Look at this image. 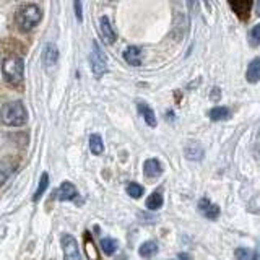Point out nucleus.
I'll return each mask as SVG.
<instances>
[{"label":"nucleus","instance_id":"nucleus-8","mask_svg":"<svg viewBox=\"0 0 260 260\" xmlns=\"http://www.w3.org/2000/svg\"><path fill=\"white\" fill-rule=\"evenodd\" d=\"M57 60H59V50L57 47H55L54 44H46V47H44V52H43V62L44 65L47 69L50 67H54L55 64H57Z\"/></svg>","mask_w":260,"mask_h":260},{"label":"nucleus","instance_id":"nucleus-16","mask_svg":"<svg viewBox=\"0 0 260 260\" xmlns=\"http://www.w3.org/2000/svg\"><path fill=\"white\" fill-rule=\"evenodd\" d=\"M237 260H260V247L257 251H249L246 247H239L234 252Z\"/></svg>","mask_w":260,"mask_h":260},{"label":"nucleus","instance_id":"nucleus-12","mask_svg":"<svg viewBox=\"0 0 260 260\" xmlns=\"http://www.w3.org/2000/svg\"><path fill=\"white\" fill-rule=\"evenodd\" d=\"M99 24H101V33H103L104 39L108 41V43H114V41H116V31L111 26L109 18L108 17H101Z\"/></svg>","mask_w":260,"mask_h":260},{"label":"nucleus","instance_id":"nucleus-10","mask_svg":"<svg viewBox=\"0 0 260 260\" xmlns=\"http://www.w3.org/2000/svg\"><path fill=\"white\" fill-rule=\"evenodd\" d=\"M83 244H85V252H86V257L90 260H99V254H98V249L95 246V241L93 237H91V234L86 231L85 236H83Z\"/></svg>","mask_w":260,"mask_h":260},{"label":"nucleus","instance_id":"nucleus-14","mask_svg":"<svg viewBox=\"0 0 260 260\" xmlns=\"http://www.w3.org/2000/svg\"><path fill=\"white\" fill-rule=\"evenodd\" d=\"M186 156L189 158V160L192 161H197V160H202L203 158V148L198 143H195V142H190L187 146H186Z\"/></svg>","mask_w":260,"mask_h":260},{"label":"nucleus","instance_id":"nucleus-2","mask_svg":"<svg viewBox=\"0 0 260 260\" xmlns=\"http://www.w3.org/2000/svg\"><path fill=\"white\" fill-rule=\"evenodd\" d=\"M41 18H43V10L36 3H26L17 12V23L23 31L33 29L41 22Z\"/></svg>","mask_w":260,"mask_h":260},{"label":"nucleus","instance_id":"nucleus-5","mask_svg":"<svg viewBox=\"0 0 260 260\" xmlns=\"http://www.w3.org/2000/svg\"><path fill=\"white\" fill-rule=\"evenodd\" d=\"M60 242H62V247H64L65 260H81L80 251H78V244H76L73 236H70V234H64L62 239H60Z\"/></svg>","mask_w":260,"mask_h":260},{"label":"nucleus","instance_id":"nucleus-17","mask_svg":"<svg viewBox=\"0 0 260 260\" xmlns=\"http://www.w3.org/2000/svg\"><path fill=\"white\" fill-rule=\"evenodd\" d=\"M124 59H125V62L130 64V65H140V62H142L140 60V49L135 47V46L127 47L125 52H124Z\"/></svg>","mask_w":260,"mask_h":260},{"label":"nucleus","instance_id":"nucleus-4","mask_svg":"<svg viewBox=\"0 0 260 260\" xmlns=\"http://www.w3.org/2000/svg\"><path fill=\"white\" fill-rule=\"evenodd\" d=\"M90 62H91V70L96 76H103L108 72V62H106V55L101 50L99 44L93 41V52L90 55Z\"/></svg>","mask_w":260,"mask_h":260},{"label":"nucleus","instance_id":"nucleus-22","mask_svg":"<svg viewBox=\"0 0 260 260\" xmlns=\"http://www.w3.org/2000/svg\"><path fill=\"white\" fill-rule=\"evenodd\" d=\"M101 249H103L106 256H112L117 251V242L111 237H103L101 239Z\"/></svg>","mask_w":260,"mask_h":260},{"label":"nucleus","instance_id":"nucleus-13","mask_svg":"<svg viewBox=\"0 0 260 260\" xmlns=\"http://www.w3.org/2000/svg\"><path fill=\"white\" fill-rule=\"evenodd\" d=\"M247 81L249 83H257L260 80V57L254 59L251 64H249L247 69Z\"/></svg>","mask_w":260,"mask_h":260},{"label":"nucleus","instance_id":"nucleus-24","mask_svg":"<svg viewBox=\"0 0 260 260\" xmlns=\"http://www.w3.org/2000/svg\"><path fill=\"white\" fill-rule=\"evenodd\" d=\"M127 193L134 198H140L142 195H143V187H142L140 184H137V182H130V184L127 186Z\"/></svg>","mask_w":260,"mask_h":260},{"label":"nucleus","instance_id":"nucleus-6","mask_svg":"<svg viewBox=\"0 0 260 260\" xmlns=\"http://www.w3.org/2000/svg\"><path fill=\"white\" fill-rule=\"evenodd\" d=\"M198 212L205 218H208V220H216V218L220 216V207L212 203L208 198H202V200L198 202Z\"/></svg>","mask_w":260,"mask_h":260},{"label":"nucleus","instance_id":"nucleus-21","mask_svg":"<svg viewBox=\"0 0 260 260\" xmlns=\"http://www.w3.org/2000/svg\"><path fill=\"white\" fill-rule=\"evenodd\" d=\"M90 150H91V153H95V155H101V153L104 151L103 140H101L99 135H91L90 137Z\"/></svg>","mask_w":260,"mask_h":260},{"label":"nucleus","instance_id":"nucleus-25","mask_svg":"<svg viewBox=\"0 0 260 260\" xmlns=\"http://www.w3.org/2000/svg\"><path fill=\"white\" fill-rule=\"evenodd\" d=\"M249 38H251V44L252 46H260V23L256 24V26L251 29Z\"/></svg>","mask_w":260,"mask_h":260},{"label":"nucleus","instance_id":"nucleus-20","mask_svg":"<svg viewBox=\"0 0 260 260\" xmlns=\"http://www.w3.org/2000/svg\"><path fill=\"white\" fill-rule=\"evenodd\" d=\"M49 186V176H47V172H43V176H41V181H39V186L36 189V192H34V195H33V200L34 202H38L41 195L46 192V189H47Z\"/></svg>","mask_w":260,"mask_h":260},{"label":"nucleus","instance_id":"nucleus-26","mask_svg":"<svg viewBox=\"0 0 260 260\" xmlns=\"http://www.w3.org/2000/svg\"><path fill=\"white\" fill-rule=\"evenodd\" d=\"M73 7H75L76 20H78V22H81V20H83V15H81V3H80V2H75V3H73Z\"/></svg>","mask_w":260,"mask_h":260},{"label":"nucleus","instance_id":"nucleus-15","mask_svg":"<svg viewBox=\"0 0 260 260\" xmlns=\"http://www.w3.org/2000/svg\"><path fill=\"white\" fill-rule=\"evenodd\" d=\"M139 112H140L142 117H143L145 122H146V124H148L150 127H156V116H155V112H153V109L150 108L148 104L139 103Z\"/></svg>","mask_w":260,"mask_h":260},{"label":"nucleus","instance_id":"nucleus-23","mask_svg":"<svg viewBox=\"0 0 260 260\" xmlns=\"http://www.w3.org/2000/svg\"><path fill=\"white\" fill-rule=\"evenodd\" d=\"M229 116V111L223 106H218V108H213L210 111V119L212 120H223Z\"/></svg>","mask_w":260,"mask_h":260},{"label":"nucleus","instance_id":"nucleus-28","mask_svg":"<svg viewBox=\"0 0 260 260\" xmlns=\"http://www.w3.org/2000/svg\"><path fill=\"white\" fill-rule=\"evenodd\" d=\"M257 15L260 17V0H259V3H257Z\"/></svg>","mask_w":260,"mask_h":260},{"label":"nucleus","instance_id":"nucleus-1","mask_svg":"<svg viewBox=\"0 0 260 260\" xmlns=\"http://www.w3.org/2000/svg\"><path fill=\"white\" fill-rule=\"evenodd\" d=\"M0 117H2V122L5 125L20 127L26 124L28 112L22 101H13V103H8L3 106L2 112H0Z\"/></svg>","mask_w":260,"mask_h":260},{"label":"nucleus","instance_id":"nucleus-27","mask_svg":"<svg viewBox=\"0 0 260 260\" xmlns=\"http://www.w3.org/2000/svg\"><path fill=\"white\" fill-rule=\"evenodd\" d=\"M179 259H181V260H190V256H187V254H181Z\"/></svg>","mask_w":260,"mask_h":260},{"label":"nucleus","instance_id":"nucleus-11","mask_svg":"<svg viewBox=\"0 0 260 260\" xmlns=\"http://www.w3.org/2000/svg\"><path fill=\"white\" fill-rule=\"evenodd\" d=\"M143 172H145L146 177H151V179H153V177H158L163 172L160 161L155 160V158H151V160H146L145 165H143Z\"/></svg>","mask_w":260,"mask_h":260},{"label":"nucleus","instance_id":"nucleus-9","mask_svg":"<svg viewBox=\"0 0 260 260\" xmlns=\"http://www.w3.org/2000/svg\"><path fill=\"white\" fill-rule=\"evenodd\" d=\"M229 7L234 10V13H236L237 17L246 20L249 17V13H251L252 2L251 0H237V2H229Z\"/></svg>","mask_w":260,"mask_h":260},{"label":"nucleus","instance_id":"nucleus-19","mask_svg":"<svg viewBox=\"0 0 260 260\" xmlns=\"http://www.w3.org/2000/svg\"><path fill=\"white\" fill-rule=\"evenodd\" d=\"M161 205H163L161 192H153L151 195L146 198V208H150V210H160Z\"/></svg>","mask_w":260,"mask_h":260},{"label":"nucleus","instance_id":"nucleus-3","mask_svg":"<svg viewBox=\"0 0 260 260\" xmlns=\"http://www.w3.org/2000/svg\"><path fill=\"white\" fill-rule=\"evenodd\" d=\"M2 73L5 81L12 85H20L23 81L24 75V62L22 57H8L2 64Z\"/></svg>","mask_w":260,"mask_h":260},{"label":"nucleus","instance_id":"nucleus-18","mask_svg":"<svg viewBox=\"0 0 260 260\" xmlns=\"http://www.w3.org/2000/svg\"><path fill=\"white\" fill-rule=\"evenodd\" d=\"M156 252H158V244L155 241H146L142 244V247L139 249V254L143 259H150L155 256Z\"/></svg>","mask_w":260,"mask_h":260},{"label":"nucleus","instance_id":"nucleus-7","mask_svg":"<svg viewBox=\"0 0 260 260\" xmlns=\"http://www.w3.org/2000/svg\"><path fill=\"white\" fill-rule=\"evenodd\" d=\"M76 195H78V190H76V187L69 181H65L64 184L59 187V190H57V198H59V200H62V202L75 200Z\"/></svg>","mask_w":260,"mask_h":260}]
</instances>
